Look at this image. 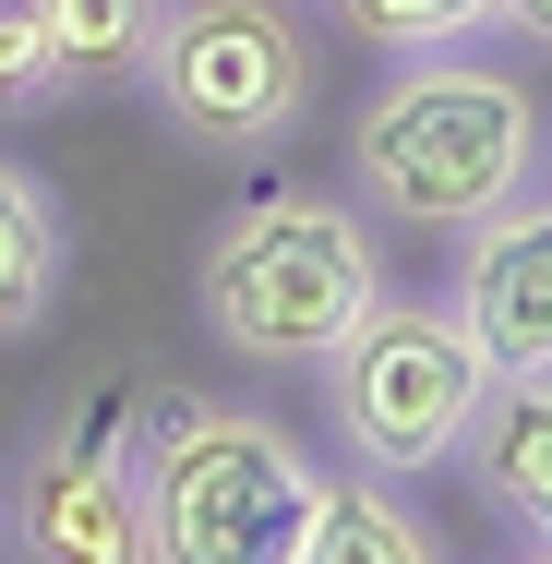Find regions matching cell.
<instances>
[{
    "label": "cell",
    "mask_w": 552,
    "mask_h": 564,
    "mask_svg": "<svg viewBox=\"0 0 552 564\" xmlns=\"http://www.w3.org/2000/svg\"><path fill=\"white\" fill-rule=\"evenodd\" d=\"M301 564H444V529L409 505V480L348 468V480H325V492H313Z\"/></svg>",
    "instance_id": "9c48e42d"
},
{
    "label": "cell",
    "mask_w": 552,
    "mask_h": 564,
    "mask_svg": "<svg viewBox=\"0 0 552 564\" xmlns=\"http://www.w3.org/2000/svg\"><path fill=\"white\" fill-rule=\"evenodd\" d=\"M385 228L360 193H325V181H277L252 205H228L205 264H193V301L252 372H325L348 325L385 301Z\"/></svg>",
    "instance_id": "6da1fadb"
},
{
    "label": "cell",
    "mask_w": 552,
    "mask_h": 564,
    "mask_svg": "<svg viewBox=\"0 0 552 564\" xmlns=\"http://www.w3.org/2000/svg\"><path fill=\"white\" fill-rule=\"evenodd\" d=\"M144 97L181 144L252 156L313 109V24L289 0H169L144 48Z\"/></svg>",
    "instance_id": "5b68a950"
},
{
    "label": "cell",
    "mask_w": 552,
    "mask_h": 564,
    "mask_svg": "<svg viewBox=\"0 0 552 564\" xmlns=\"http://www.w3.org/2000/svg\"><path fill=\"white\" fill-rule=\"evenodd\" d=\"M529 181H541V109L517 73L409 48V73H385L348 120V193L397 228H468Z\"/></svg>",
    "instance_id": "7a4b0ae2"
},
{
    "label": "cell",
    "mask_w": 552,
    "mask_h": 564,
    "mask_svg": "<svg viewBox=\"0 0 552 564\" xmlns=\"http://www.w3.org/2000/svg\"><path fill=\"white\" fill-rule=\"evenodd\" d=\"M132 492H144V553L169 564H301L325 468L264 409H228L205 384H156Z\"/></svg>",
    "instance_id": "3957f363"
},
{
    "label": "cell",
    "mask_w": 552,
    "mask_h": 564,
    "mask_svg": "<svg viewBox=\"0 0 552 564\" xmlns=\"http://www.w3.org/2000/svg\"><path fill=\"white\" fill-rule=\"evenodd\" d=\"M48 301H61V193L24 156H0V337H24Z\"/></svg>",
    "instance_id": "30bf717a"
},
{
    "label": "cell",
    "mask_w": 552,
    "mask_h": 564,
    "mask_svg": "<svg viewBox=\"0 0 552 564\" xmlns=\"http://www.w3.org/2000/svg\"><path fill=\"white\" fill-rule=\"evenodd\" d=\"M493 397V348L468 337L456 301H372L348 348L325 360V433L348 445V468H385V480H421L456 456L468 409Z\"/></svg>",
    "instance_id": "277c9868"
},
{
    "label": "cell",
    "mask_w": 552,
    "mask_h": 564,
    "mask_svg": "<svg viewBox=\"0 0 552 564\" xmlns=\"http://www.w3.org/2000/svg\"><path fill=\"white\" fill-rule=\"evenodd\" d=\"M48 97H73V85H61V48H48L36 0H0V120L48 109Z\"/></svg>",
    "instance_id": "4fadbf2b"
},
{
    "label": "cell",
    "mask_w": 552,
    "mask_h": 564,
    "mask_svg": "<svg viewBox=\"0 0 552 564\" xmlns=\"http://www.w3.org/2000/svg\"><path fill=\"white\" fill-rule=\"evenodd\" d=\"M144 372L109 360L61 397V421L24 445V553L36 564H132L144 553V492H132V456H144Z\"/></svg>",
    "instance_id": "8992f818"
},
{
    "label": "cell",
    "mask_w": 552,
    "mask_h": 564,
    "mask_svg": "<svg viewBox=\"0 0 552 564\" xmlns=\"http://www.w3.org/2000/svg\"><path fill=\"white\" fill-rule=\"evenodd\" d=\"M456 468L529 553H552V372H493V397L456 433Z\"/></svg>",
    "instance_id": "ba28073f"
},
{
    "label": "cell",
    "mask_w": 552,
    "mask_h": 564,
    "mask_svg": "<svg viewBox=\"0 0 552 564\" xmlns=\"http://www.w3.org/2000/svg\"><path fill=\"white\" fill-rule=\"evenodd\" d=\"M156 12H169V0H36V24H48V48H61V85H73V97L144 85Z\"/></svg>",
    "instance_id": "8fae6325"
},
{
    "label": "cell",
    "mask_w": 552,
    "mask_h": 564,
    "mask_svg": "<svg viewBox=\"0 0 552 564\" xmlns=\"http://www.w3.org/2000/svg\"><path fill=\"white\" fill-rule=\"evenodd\" d=\"M336 24L372 48H456L468 24H493V0H336Z\"/></svg>",
    "instance_id": "7c38bea8"
},
{
    "label": "cell",
    "mask_w": 552,
    "mask_h": 564,
    "mask_svg": "<svg viewBox=\"0 0 552 564\" xmlns=\"http://www.w3.org/2000/svg\"><path fill=\"white\" fill-rule=\"evenodd\" d=\"M493 24H517V36H541V48H552V0H493Z\"/></svg>",
    "instance_id": "5bb4252c"
},
{
    "label": "cell",
    "mask_w": 552,
    "mask_h": 564,
    "mask_svg": "<svg viewBox=\"0 0 552 564\" xmlns=\"http://www.w3.org/2000/svg\"><path fill=\"white\" fill-rule=\"evenodd\" d=\"M444 301L468 313V337L493 348V372H552V205H493L456 228V276Z\"/></svg>",
    "instance_id": "52a82bcc"
}]
</instances>
